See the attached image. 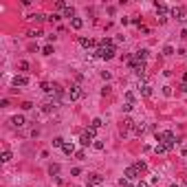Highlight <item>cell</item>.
<instances>
[{
	"label": "cell",
	"instance_id": "1",
	"mask_svg": "<svg viewBox=\"0 0 187 187\" xmlns=\"http://www.w3.org/2000/svg\"><path fill=\"white\" fill-rule=\"evenodd\" d=\"M156 141L163 143L167 150H172L176 143H178V139L174 137V132H170V130H167V132H156Z\"/></svg>",
	"mask_w": 187,
	"mask_h": 187
},
{
	"label": "cell",
	"instance_id": "2",
	"mask_svg": "<svg viewBox=\"0 0 187 187\" xmlns=\"http://www.w3.org/2000/svg\"><path fill=\"white\" fill-rule=\"evenodd\" d=\"M95 132H97L95 128H86V130H84V132L79 134V143H81L84 147L92 145V143H95Z\"/></svg>",
	"mask_w": 187,
	"mask_h": 187
},
{
	"label": "cell",
	"instance_id": "3",
	"mask_svg": "<svg viewBox=\"0 0 187 187\" xmlns=\"http://www.w3.org/2000/svg\"><path fill=\"white\" fill-rule=\"evenodd\" d=\"M115 53H117V46H110V49L99 46V49L95 51V57H99V60H112V57H115Z\"/></svg>",
	"mask_w": 187,
	"mask_h": 187
},
{
	"label": "cell",
	"instance_id": "4",
	"mask_svg": "<svg viewBox=\"0 0 187 187\" xmlns=\"http://www.w3.org/2000/svg\"><path fill=\"white\" fill-rule=\"evenodd\" d=\"M170 16L176 18V20H181V22H187V9L185 7H174L170 11Z\"/></svg>",
	"mask_w": 187,
	"mask_h": 187
},
{
	"label": "cell",
	"instance_id": "5",
	"mask_svg": "<svg viewBox=\"0 0 187 187\" xmlns=\"http://www.w3.org/2000/svg\"><path fill=\"white\" fill-rule=\"evenodd\" d=\"M79 97H81V86H79V84H73V86L68 88V92H66V99L75 101V99H79Z\"/></svg>",
	"mask_w": 187,
	"mask_h": 187
},
{
	"label": "cell",
	"instance_id": "6",
	"mask_svg": "<svg viewBox=\"0 0 187 187\" xmlns=\"http://www.w3.org/2000/svg\"><path fill=\"white\" fill-rule=\"evenodd\" d=\"M170 11H172V9L167 7V5L156 2V18H167V16H170Z\"/></svg>",
	"mask_w": 187,
	"mask_h": 187
},
{
	"label": "cell",
	"instance_id": "7",
	"mask_svg": "<svg viewBox=\"0 0 187 187\" xmlns=\"http://www.w3.org/2000/svg\"><path fill=\"white\" fill-rule=\"evenodd\" d=\"M11 126H13V128H18V130H20V128H24V126H26L24 115H16V117H11Z\"/></svg>",
	"mask_w": 187,
	"mask_h": 187
},
{
	"label": "cell",
	"instance_id": "8",
	"mask_svg": "<svg viewBox=\"0 0 187 187\" xmlns=\"http://www.w3.org/2000/svg\"><path fill=\"white\" fill-rule=\"evenodd\" d=\"M88 183L90 185H101V183H104V176H101V174H97V172H92V174H88Z\"/></svg>",
	"mask_w": 187,
	"mask_h": 187
},
{
	"label": "cell",
	"instance_id": "9",
	"mask_svg": "<svg viewBox=\"0 0 187 187\" xmlns=\"http://www.w3.org/2000/svg\"><path fill=\"white\" fill-rule=\"evenodd\" d=\"M26 84H29V77H26V75H16L13 77V86L18 88V86H26Z\"/></svg>",
	"mask_w": 187,
	"mask_h": 187
},
{
	"label": "cell",
	"instance_id": "10",
	"mask_svg": "<svg viewBox=\"0 0 187 187\" xmlns=\"http://www.w3.org/2000/svg\"><path fill=\"white\" fill-rule=\"evenodd\" d=\"M126 181H132V178H137V176H139V172L134 170V165H130V167H126Z\"/></svg>",
	"mask_w": 187,
	"mask_h": 187
},
{
	"label": "cell",
	"instance_id": "11",
	"mask_svg": "<svg viewBox=\"0 0 187 187\" xmlns=\"http://www.w3.org/2000/svg\"><path fill=\"white\" fill-rule=\"evenodd\" d=\"M132 132H134L137 137H141V134L147 132V126H143V123H134V126H132Z\"/></svg>",
	"mask_w": 187,
	"mask_h": 187
},
{
	"label": "cell",
	"instance_id": "12",
	"mask_svg": "<svg viewBox=\"0 0 187 187\" xmlns=\"http://www.w3.org/2000/svg\"><path fill=\"white\" fill-rule=\"evenodd\" d=\"M132 126H134V121L132 119H126L123 123H121V134H128V130H132Z\"/></svg>",
	"mask_w": 187,
	"mask_h": 187
},
{
	"label": "cell",
	"instance_id": "13",
	"mask_svg": "<svg viewBox=\"0 0 187 187\" xmlns=\"http://www.w3.org/2000/svg\"><path fill=\"white\" fill-rule=\"evenodd\" d=\"M29 20H31V22H42V20H49V18H46L44 13H40V11H35V13L29 16Z\"/></svg>",
	"mask_w": 187,
	"mask_h": 187
},
{
	"label": "cell",
	"instance_id": "14",
	"mask_svg": "<svg viewBox=\"0 0 187 187\" xmlns=\"http://www.w3.org/2000/svg\"><path fill=\"white\" fill-rule=\"evenodd\" d=\"M79 44L84 49H92V46H95V40H90V37H79Z\"/></svg>",
	"mask_w": 187,
	"mask_h": 187
},
{
	"label": "cell",
	"instance_id": "15",
	"mask_svg": "<svg viewBox=\"0 0 187 187\" xmlns=\"http://www.w3.org/2000/svg\"><path fill=\"white\" fill-rule=\"evenodd\" d=\"M62 18H68V20L77 18V16H75V7H66V9H64V13H62Z\"/></svg>",
	"mask_w": 187,
	"mask_h": 187
},
{
	"label": "cell",
	"instance_id": "16",
	"mask_svg": "<svg viewBox=\"0 0 187 187\" xmlns=\"http://www.w3.org/2000/svg\"><path fill=\"white\" fill-rule=\"evenodd\" d=\"M13 158V154H11V150H2V154H0V161L2 163H9Z\"/></svg>",
	"mask_w": 187,
	"mask_h": 187
},
{
	"label": "cell",
	"instance_id": "17",
	"mask_svg": "<svg viewBox=\"0 0 187 187\" xmlns=\"http://www.w3.org/2000/svg\"><path fill=\"white\" fill-rule=\"evenodd\" d=\"M71 26H73L75 31H79L81 26H84V20H81V18H73V20H71Z\"/></svg>",
	"mask_w": 187,
	"mask_h": 187
},
{
	"label": "cell",
	"instance_id": "18",
	"mask_svg": "<svg viewBox=\"0 0 187 187\" xmlns=\"http://www.w3.org/2000/svg\"><path fill=\"white\" fill-rule=\"evenodd\" d=\"M53 90H55V84H49V81H42V92H46V95H51Z\"/></svg>",
	"mask_w": 187,
	"mask_h": 187
},
{
	"label": "cell",
	"instance_id": "19",
	"mask_svg": "<svg viewBox=\"0 0 187 187\" xmlns=\"http://www.w3.org/2000/svg\"><path fill=\"white\" fill-rule=\"evenodd\" d=\"M152 92H154V90H152L150 84H143V86H141V95H143V97H152Z\"/></svg>",
	"mask_w": 187,
	"mask_h": 187
},
{
	"label": "cell",
	"instance_id": "20",
	"mask_svg": "<svg viewBox=\"0 0 187 187\" xmlns=\"http://www.w3.org/2000/svg\"><path fill=\"white\" fill-rule=\"evenodd\" d=\"M134 170H137L139 174H143V172L147 170V163H145V161H137V163H134Z\"/></svg>",
	"mask_w": 187,
	"mask_h": 187
},
{
	"label": "cell",
	"instance_id": "21",
	"mask_svg": "<svg viewBox=\"0 0 187 187\" xmlns=\"http://www.w3.org/2000/svg\"><path fill=\"white\" fill-rule=\"evenodd\" d=\"M53 110H55V104H53V101H49V104L42 106V112H44V115H51Z\"/></svg>",
	"mask_w": 187,
	"mask_h": 187
},
{
	"label": "cell",
	"instance_id": "22",
	"mask_svg": "<svg viewBox=\"0 0 187 187\" xmlns=\"http://www.w3.org/2000/svg\"><path fill=\"white\" fill-rule=\"evenodd\" d=\"M147 53H150L147 49H141V51H137L134 55H137V60H141V62H145V60H147Z\"/></svg>",
	"mask_w": 187,
	"mask_h": 187
},
{
	"label": "cell",
	"instance_id": "23",
	"mask_svg": "<svg viewBox=\"0 0 187 187\" xmlns=\"http://www.w3.org/2000/svg\"><path fill=\"white\" fill-rule=\"evenodd\" d=\"M62 152H64V154H75V145H73V143H64Z\"/></svg>",
	"mask_w": 187,
	"mask_h": 187
},
{
	"label": "cell",
	"instance_id": "24",
	"mask_svg": "<svg viewBox=\"0 0 187 187\" xmlns=\"http://www.w3.org/2000/svg\"><path fill=\"white\" fill-rule=\"evenodd\" d=\"M163 55H165V57H170V55H174V46H172V44L163 46Z\"/></svg>",
	"mask_w": 187,
	"mask_h": 187
},
{
	"label": "cell",
	"instance_id": "25",
	"mask_svg": "<svg viewBox=\"0 0 187 187\" xmlns=\"http://www.w3.org/2000/svg\"><path fill=\"white\" fill-rule=\"evenodd\" d=\"M154 152H156V154H165V152H170V150H167V147H165L163 143H156V147H154Z\"/></svg>",
	"mask_w": 187,
	"mask_h": 187
},
{
	"label": "cell",
	"instance_id": "26",
	"mask_svg": "<svg viewBox=\"0 0 187 187\" xmlns=\"http://www.w3.org/2000/svg\"><path fill=\"white\" fill-rule=\"evenodd\" d=\"M101 126H104V121H101L99 117H95V119L90 121V128H95V130H97V128H101Z\"/></svg>",
	"mask_w": 187,
	"mask_h": 187
},
{
	"label": "cell",
	"instance_id": "27",
	"mask_svg": "<svg viewBox=\"0 0 187 187\" xmlns=\"http://www.w3.org/2000/svg\"><path fill=\"white\" fill-rule=\"evenodd\" d=\"M64 143H66V141H64L62 137H55L53 139V147H64Z\"/></svg>",
	"mask_w": 187,
	"mask_h": 187
},
{
	"label": "cell",
	"instance_id": "28",
	"mask_svg": "<svg viewBox=\"0 0 187 187\" xmlns=\"http://www.w3.org/2000/svg\"><path fill=\"white\" fill-rule=\"evenodd\" d=\"M49 174H51V176H57V174H60V165H57V163H53V165L49 167Z\"/></svg>",
	"mask_w": 187,
	"mask_h": 187
},
{
	"label": "cell",
	"instance_id": "29",
	"mask_svg": "<svg viewBox=\"0 0 187 187\" xmlns=\"http://www.w3.org/2000/svg\"><path fill=\"white\" fill-rule=\"evenodd\" d=\"M92 147H95V150H99V152H101V150L106 147V143H104V141H99V139H95V143H92Z\"/></svg>",
	"mask_w": 187,
	"mask_h": 187
},
{
	"label": "cell",
	"instance_id": "30",
	"mask_svg": "<svg viewBox=\"0 0 187 187\" xmlns=\"http://www.w3.org/2000/svg\"><path fill=\"white\" fill-rule=\"evenodd\" d=\"M126 101H128V104H134V92H132V90L126 92Z\"/></svg>",
	"mask_w": 187,
	"mask_h": 187
},
{
	"label": "cell",
	"instance_id": "31",
	"mask_svg": "<svg viewBox=\"0 0 187 187\" xmlns=\"http://www.w3.org/2000/svg\"><path fill=\"white\" fill-rule=\"evenodd\" d=\"M40 35H44L40 29H31V31H29V37H40Z\"/></svg>",
	"mask_w": 187,
	"mask_h": 187
},
{
	"label": "cell",
	"instance_id": "32",
	"mask_svg": "<svg viewBox=\"0 0 187 187\" xmlns=\"http://www.w3.org/2000/svg\"><path fill=\"white\" fill-rule=\"evenodd\" d=\"M55 7H57V9H60V11H64V9H66L68 5H66V2H64V0H57V2H55Z\"/></svg>",
	"mask_w": 187,
	"mask_h": 187
},
{
	"label": "cell",
	"instance_id": "33",
	"mask_svg": "<svg viewBox=\"0 0 187 187\" xmlns=\"http://www.w3.org/2000/svg\"><path fill=\"white\" fill-rule=\"evenodd\" d=\"M75 156H77L79 161H84V158H86V152H84V150H77V152H75Z\"/></svg>",
	"mask_w": 187,
	"mask_h": 187
},
{
	"label": "cell",
	"instance_id": "34",
	"mask_svg": "<svg viewBox=\"0 0 187 187\" xmlns=\"http://www.w3.org/2000/svg\"><path fill=\"white\" fill-rule=\"evenodd\" d=\"M42 53H44V55H51V53H53V46H51V44H46L44 49H42Z\"/></svg>",
	"mask_w": 187,
	"mask_h": 187
},
{
	"label": "cell",
	"instance_id": "35",
	"mask_svg": "<svg viewBox=\"0 0 187 187\" xmlns=\"http://www.w3.org/2000/svg\"><path fill=\"white\" fill-rule=\"evenodd\" d=\"M163 95L165 97H172V86H163Z\"/></svg>",
	"mask_w": 187,
	"mask_h": 187
},
{
	"label": "cell",
	"instance_id": "36",
	"mask_svg": "<svg viewBox=\"0 0 187 187\" xmlns=\"http://www.w3.org/2000/svg\"><path fill=\"white\" fill-rule=\"evenodd\" d=\"M132 106H134V104H128V101H126L121 108H123V112H130V110H132Z\"/></svg>",
	"mask_w": 187,
	"mask_h": 187
},
{
	"label": "cell",
	"instance_id": "37",
	"mask_svg": "<svg viewBox=\"0 0 187 187\" xmlns=\"http://www.w3.org/2000/svg\"><path fill=\"white\" fill-rule=\"evenodd\" d=\"M60 18H62V16H57V13H51V16H49V20H51V22H57Z\"/></svg>",
	"mask_w": 187,
	"mask_h": 187
},
{
	"label": "cell",
	"instance_id": "38",
	"mask_svg": "<svg viewBox=\"0 0 187 187\" xmlns=\"http://www.w3.org/2000/svg\"><path fill=\"white\" fill-rule=\"evenodd\" d=\"M31 108H33L31 101H24V104H22V110H31Z\"/></svg>",
	"mask_w": 187,
	"mask_h": 187
},
{
	"label": "cell",
	"instance_id": "39",
	"mask_svg": "<svg viewBox=\"0 0 187 187\" xmlns=\"http://www.w3.org/2000/svg\"><path fill=\"white\" fill-rule=\"evenodd\" d=\"M20 71H29V62H20Z\"/></svg>",
	"mask_w": 187,
	"mask_h": 187
},
{
	"label": "cell",
	"instance_id": "40",
	"mask_svg": "<svg viewBox=\"0 0 187 187\" xmlns=\"http://www.w3.org/2000/svg\"><path fill=\"white\" fill-rule=\"evenodd\" d=\"M71 174H73V176H79V174H81V170H79V167H73Z\"/></svg>",
	"mask_w": 187,
	"mask_h": 187
},
{
	"label": "cell",
	"instance_id": "41",
	"mask_svg": "<svg viewBox=\"0 0 187 187\" xmlns=\"http://www.w3.org/2000/svg\"><path fill=\"white\" fill-rule=\"evenodd\" d=\"M130 22H132V24H137V26H141V18H132Z\"/></svg>",
	"mask_w": 187,
	"mask_h": 187
},
{
	"label": "cell",
	"instance_id": "42",
	"mask_svg": "<svg viewBox=\"0 0 187 187\" xmlns=\"http://www.w3.org/2000/svg\"><path fill=\"white\" fill-rule=\"evenodd\" d=\"M137 187H150V185H147L145 181H139V183H137Z\"/></svg>",
	"mask_w": 187,
	"mask_h": 187
},
{
	"label": "cell",
	"instance_id": "43",
	"mask_svg": "<svg viewBox=\"0 0 187 187\" xmlns=\"http://www.w3.org/2000/svg\"><path fill=\"white\" fill-rule=\"evenodd\" d=\"M181 90H183V92H187V84H185V81L181 84Z\"/></svg>",
	"mask_w": 187,
	"mask_h": 187
},
{
	"label": "cell",
	"instance_id": "44",
	"mask_svg": "<svg viewBox=\"0 0 187 187\" xmlns=\"http://www.w3.org/2000/svg\"><path fill=\"white\" fill-rule=\"evenodd\" d=\"M123 187H137V185H132V183H130V181H128V183H126Z\"/></svg>",
	"mask_w": 187,
	"mask_h": 187
},
{
	"label": "cell",
	"instance_id": "45",
	"mask_svg": "<svg viewBox=\"0 0 187 187\" xmlns=\"http://www.w3.org/2000/svg\"><path fill=\"white\" fill-rule=\"evenodd\" d=\"M183 81H185V84H187V73H185V75H183Z\"/></svg>",
	"mask_w": 187,
	"mask_h": 187
},
{
	"label": "cell",
	"instance_id": "46",
	"mask_svg": "<svg viewBox=\"0 0 187 187\" xmlns=\"http://www.w3.org/2000/svg\"><path fill=\"white\" fill-rule=\"evenodd\" d=\"M86 187H95V185H90V183H88V185H86Z\"/></svg>",
	"mask_w": 187,
	"mask_h": 187
},
{
	"label": "cell",
	"instance_id": "47",
	"mask_svg": "<svg viewBox=\"0 0 187 187\" xmlns=\"http://www.w3.org/2000/svg\"><path fill=\"white\" fill-rule=\"evenodd\" d=\"M172 187H178V185H176V183H174V185H172Z\"/></svg>",
	"mask_w": 187,
	"mask_h": 187
}]
</instances>
